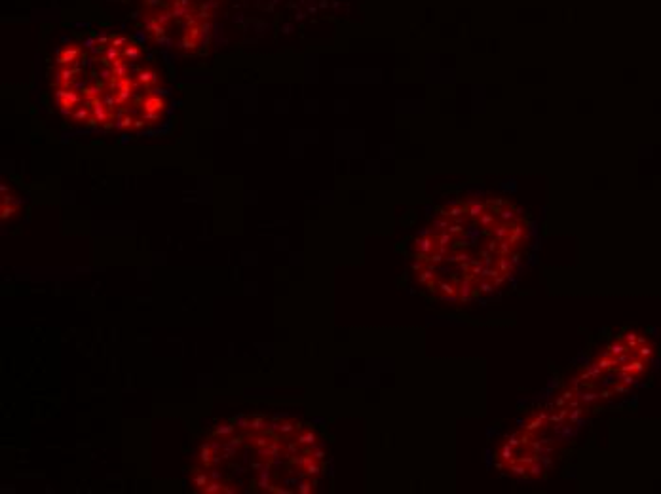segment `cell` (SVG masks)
Returning <instances> with one entry per match:
<instances>
[{
	"mask_svg": "<svg viewBox=\"0 0 661 494\" xmlns=\"http://www.w3.org/2000/svg\"><path fill=\"white\" fill-rule=\"evenodd\" d=\"M141 55V48L122 35L67 44L55 69L59 108L97 126L139 129L158 124L167 105L158 91V72Z\"/></svg>",
	"mask_w": 661,
	"mask_h": 494,
	"instance_id": "obj_1",
	"label": "cell"
},
{
	"mask_svg": "<svg viewBox=\"0 0 661 494\" xmlns=\"http://www.w3.org/2000/svg\"><path fill=\"white\" fill-rule=\"evenodd\" d=\"M143 19L148 33L171 48H198L205 21L192 0H143Z\"/></svg>",
	"mask_w": 661,
	"mask_h": 494,
	"instance_id": "obj_2",
	"label": "cell"
},
{
	"mask_svg": "<svg viewBox=\"0 0 661 494\" xmlns=\"http://www.w3.org/2000/svg\"><path fill=\"white\" fill-rule=\"evenodd\" d=\"M549 426V411H540V413L532 414L528 420H526L525 428L523 430L526 431H532V433H538V431L545 430Z\"/></svg>",
	"mask_w": 661,
	"mask_h": 494,
	"instance_id": "obj_3",
	"label": "cell"
},
{
	"mask_svg": "<svg viewBox=\"0 0 661 494\" xmlns=\"http://www.w3.org/2000/svg\"><path fill=\"white\" fill-rule=\"evenodd\" d=\"M475 295V278L473 276H464L458 281V300L460 302H468Z\"/></svg>",
	"mask_w": 661,
	"mask_h": 494,
	"instance_id": "obj_4",
	"label": "cell"
},
{
	"mask_svg": "<svg viewBox=\"0 0 661 494\" xmlns=\"http://www.w3.org/2000/svg\"><path fill=\"white\" fill-rule=\"evenodd\" d=\"M464 206H466V215H468V219H470L471 223H475V221L485 213V209L489 207V204L483 202V200H466Z\"/></svg>",
	"mask_w": 661,
	"mask_h": 494,
	"instance_id": "obj_5",
	"label": "cell"
},
{
	"mask_svg": "<svg viewBox=\"0 0 661 494\" xmlns=\"http://www.w3.org/2000/svg\"><path fill=\"white\" fill-rule=\"evenodd\" d=\"M412 249H414L416 253H422V255H427V257H429V255L437 249V242H435L433 236H418L416 240H414Z\"/></svg>",
	"mask_w": 661,
	"mask_h": 494,
	"instance_id": "obj_6",
	"label": "cell"
},
{
	"mask_svg": "<svg viewBox=\"0 0 661 494\" xmlns=\"http://www.w3.org/2000/svg\"><path fill=\"white\" fill-rule=\"evenodd\" d=\"M526 226H525V223L519 219V221H515V223H511V230H509V236H507V240L509 242L513 243L515 247H519L521 243L525 242L526 240Z\"/></svg>",
	"mask_w": 661,
	"mask_h": 494,
	"instance_id": "obj_7",
	"label": "cell"
},
{
	"mask_svg": "<svg viewBox=\"0 0 661 494\" xmlns=\"http://www.w3.org/2000/svg\"><path fill=\"white\" fill-rule=\"evenodd\" d=\"M477 225L481 226V228H485V230H489V228H492V226L496 225L498 223V211L496 209H492V207H487L485 209V213L475 221Z\"/></svg>",
	"mask_w": 661,
	"mask_h": 494,
	"instance_id": "obj_8",
	"label": "cell"
},
{
	"mask_svg": "<svg viewBox=\"0 0 661 494\" xmlns=\"http://www.w3.org/2000/svg\"><path fill=\"white\" fill-rule=\"evenodd\" d=\"M509 230H511V223H502V221H498L492 228L487 230V234H489L490 238H494V240L502 242V240H506L507 236H509Z\"/></svg>",
	"mask_w": 661,
	"mask_h": 494,
	"instance_id": "obj_9",
	"label": "cell"
},
{
	"mask_svg": "<svg viewBox=\"0 0 661 494\" xmlns=\"http://www.w3.org/2000/svg\"><path fill=\"white\" fill-rule=\"evenodd\" d=\"M496 456H498V458L507 466L511 460H515L517 449H515V447H511L509 443H502V445L498 447V450H496Z\"/></svg>",
	"mask_w": 661,
	"mask_h": 494,
	"instance_id": "obj_10",
	"label": "cell"
},
{
	"mask_svg": "<svg viewBox=\"0 0 661 494\" xmlns=\"http://www.w3.org/2000/svg\"><path fill=\"white\" fill-rule=\"evenodd\" d=\"M506 469L509 471V475H513V477H526L528 475V466H526L525 462H521L519 458L511 460V462L506 466Z\"/></svg>",
	"mask_w": 661,
	"mask_h": 494,
	"instance_id": "obj_11",
	"label": "cell"
},
{
	"mask_svg": "<svg viewBox=\"0 0 661 494\" xmlns=\"http://www.w3.org/2000/svg\"><path fill=\"white\" fill-rule=\"evenodd\" d=\"M517 211H519L517 207H513L511 204H506L498 211V221H502V223H515V221H519Z\"/></svg>",
	"mask_w": 661,
	"mask_h": 494,
	"instance_id": "obj_12",
	"label": "cell"
},
{
	"mask_svg": "<svg viewBox=\"0 0 661 494\" xmlns=\"http://www.w3.org/2000/svg\"><path fill=\"white\" fill-rule=\"evenodd\" d=\"M545 466H544V462L542 460L538 458V460H534L530 466H528V479H534V481H538V479H542V477L545 475Z\"/></svg>",
	"mask_w": 661,
	"mask_h": 494,
	"instance_id": "obj_13",
	"label": "cell"
},
{
	"mask_svg": "<svg viewBox=\"0 0 661 494\" xmlns=\"http://www.w3.org/2000/svg\"><path fill=\"white\" fill-rule=\"evenodd\" d=\"M437 293L445 295H458V283L451 279H437Z\"/></svg>",
	"mask_w": 661,
	"mask_h": 494,
	"instance_id": "obj_14",
	"label": "cell"
},
{
	"mask_svg": "<svg viewBox=\"0 0 661 494\" xmlns=\"http://www.w3.org/2000/svg\"><path fill=\"white\" fill-rule=\"evenodd\" d=\"M475 289L479 291V293H483V295H490L492 291H494V283H492V279H485V278H481V279H475Z\"/></svg>",
	"mask_w": 661,
	"mask_h": 494,
	"instance_id": "obj_15",
	"label": "cell"
},
{
	"mask_svg": "<svg viewBox=\"0 0 661 494\" xmlns=\"http://www.w3.org/2000/svg\"><path fill=\"white\" fill-rule=\"evenodd\" d=\"M479 257H481V261H483V264H485V266H496L498 255L490 253L487 247H481V249H479Z\"/></svg>",
	"mask_w": 661,
	"mask_h": 494,
	"instance_id": "obj_16",
	"label": "cell"
},
{
	"mask_svg": "<svg viewBox=\"0 0 661 494\" xmlns=\"http://www.w3.org/2000/svg\"><path fill=\"white\" fill-rule=\"evenodd\" d=\"M496 266H498L500 272H506V274H511V272L515 270V264L511 262V259H509V257H502V255H498Z\"/></svg>",
	"mask_w": 661,
	"mask_h": 494,
	"instance_id": "obj_17",
	"label": "cell"
},
{
	"mask_svg": "<svg viewBox=\"0 0 661 494\" xmlns=\"http://www.w3.org/2000/svg\"><path fill=\"white\" fill-rule=\"evenodd\" d=\"M451 225V219L449 217H445V215H439L437 219H433V223H431V230L433 232H443V230H447V226Z\"/></svg>",
	"mask_w": 661,
	"mask_h": 494,
	"instance_id": "obj_18",
	"label": "cell"
},
{
	"mask_svg": "<svg viewBox=\"0 0 661 494\" xmlns=\"http://www.w3.org/2000/svg\"><path fill=\"white\" fill-rule=\"evenodd\" d=\"M515 249H517L515 245H513V243H511V242H509V240H507V238H506V240H502V242H500V245H498V255H502V257H509V255H511V253L515 251Z\"/></svg>",
	"mask_w": 661,
	"mask_h": 494,
	"instance_id": "obj_19",
	"label": "cell"
},
{
	"mask_svg": "<svg viewBox=\"0 0 661 494\" xmlns=\"http://www.w3.org/2000/svg\"><path fill=\"white\" fill-rule=\"evenodd\" d=\"M507 278H509V274H506V272H498V274L492 278V283H494V287H496V289L504 287V285H506V281H507Z\"/></svg>",
	"mask_w": 661,
	"mask_h": 494,
	"instance_id": "obj_20",
	"label": "cell"
},
{
	"mask_svg": "<svg viewBox=\"0 0 661 494\" xmlns=\"http://www.w3.org/2000/svg\"><path fill=\"white\" fill-rule=\"evenodd\" d=\"M566 386L570 388V390H574V392L578 394L581 388H583V380H581L580 377H570V378H568V384H566Z\"/></svg>",
	"mask_w": 661,
	"mask_h": 494,
	"instance_id": "obj_21",
	"label": "cell"
},
{
	"mask_svg": "<svg viewBox=\"0 0 661 494\" xmlns=\"http://www.w3.org/2000/svg\"><path fill=\"white\" fill-rule=\"evenodd\" d=\"M506 443H509L511 447H515V449H519V447H523V443H521V431H515V433H511L509 437L506 439Z\"/></svg>",
	"mask_w": 661,
	"mask_h": 494,
	"instance_id": "obj_22",
	"label": "cell"
},
{
	"mask_svg": "<svg viewBox=\"0 0 661 494\" xmlns=\"http://www.w3.org/2000/svg\"><path fill=\"white\" fill-rule=\"evenodd\" d=\"M581 413H583V409L581 407H576L574 411H568V422H578L580 420V416H581Z\"/></svg>",
	"mask_w": 661,
	"mask_h": 494,
	"instance_id": "obj_23",
	"label": "cell"
},
{
	"mask_svg": "<svg viewBox=\"0 0 661 494\" xmlns=\"http://www.w3.org/2000/svg\"><path fill=\"white\" fill-rule=\"evenodd\" d=\"M498 245H500V242L498 240H494V238H489L487 243H485V247H487L490 253H494V255H498Z\"/></svg>",
	"mask_w": 661,
	"mask_h": 494,
	"instance_id": "obj_24",
	"label": "cell"
},
{
	"mask_svg": "<svg viewBox=\"0 0 661 494\" xmlns=\"http://www.w3.org/2000/svg\"><path fill=\"white\" fill-rule=\"evenodd\" d=\"M561 397H562V399H564V401H566V403H568L570 399H574V397H576V392H574V390H570V388L566 386V388H564V390H562Z\"/></svg>",
	"mask_w": 661,
	"mask_h": 494,
	"instance_id": "obj_25",
	"label": "cell"
},
{
	"mask_svg": "<svg viewBox=\"0 0 661 494\" xmlns=\"http://www.w3.org/2000/svg\"><path fill=\"white\" fill-rule=\"evenodd\" d=\"M437 298H439V300H445V302H456V300H458V295H445V293H437Z\"/></svg>",
	"mask_w": 661,
	"mask_h": 494,
	"instance_id": "obj_26",
	"label": "cell"
},
{
	"mask_svg": "<svg viewBox=\"0 0 661 494\" xmlns=\"http://www.w3.org/2000/svg\"><path fill=\"white\" fill-rule=\"evenodd\" d=\"M509 259H511V262H513V264H517V262L521 261V253H519V251H517V249H515V251H513V253H511V255H509Z\"/></svg>",
	"mask_w": 661,
	"mask_h": 494,
	"instance_id": "obj_27",
	"label": "cell"
}]
</instances>
